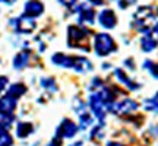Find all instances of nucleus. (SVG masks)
Listing matches in <instances>:
<instances>
[{
    "label": "nucleus",
    "mask_w": 158,
    "mask_h": 146,
    "mask_svg": "<svg viewBox=\"0 0 158 146\" xmlns=\"http://www.w3.org/2000/svg\"><path fill=\"white\" fill-rule=\"evenodd\" d=\"M51 62L54 63L56 66L73 69V70H76L79 73L91 72V69H92V63L88 59L81 56H66L63 53H56L54 56L51 57Z\"/></svg>",
    "instance_id": "nucleus-1"
},
{
    "label": "nucleus",
    "mask_w": 158,
    "mask_h": 146,
    "mask_svg": "<svg viewBox=\"0 0 158 146\" xmlns=\"http://www.w3.org/2000/svg\"><path fill=\"white\" fill-rule=\"evenodd\" d=\"M157 9L154 6H142L133 15V22L136 25V29L141 32H149L151 23L157 19Z\"/></svg>",
    "instance_id": "nucleus-2"
},
{
    "label": "nucleus",
    "mask_w": 158,
    "mask_h": 146,
    "mask_svg": "<svg viewBox=\"0 0 158 146\" xmlns=\"http://www.w3.org/2000/svg\"><path fill=\"white\" fill-rule=\"evenodd\" d=\"M88 35H89V31L85 26H82V25H70L68 29L69 45L82 48L84 51H88Z\"/></svg>",
    "instance_id": "nucleus-3"
},
{
    "label": "nucleus",
    "mask_w": 158,
    "mask_h": 146,
    "mask_svg": "<svg viewBox=\"0 0 158 146\" xmlns=\"http://www.w3.org/2000/svg\"><path fill=\"white\" fill-rule=\"evenodd\" d=\"M94 48H95V53L98 56L104 57L116 50V43L108 34H104V32L97 34L94 38Z\"/></svg>",
    "instance_id": "nucleus-4"
},
{
    "label": "nucleus",
    "mask_w": 158,
    "mask_h": 146,
    "mask_svg": "<svg viewBox=\"0 0 158 146\" xmlns=\"http://www.w3.org/2000/svg\"><path fill=\"white\" fill-rule=\"evenodd\" d=\"M10 25H12V28L15 29L16 32H19V34H31L35 29V26H37L34 19L25 16V15L13 18L10 21Z\"/></svg>",
    "instance_id": "nucleus-5"
},
{
    "label": "nucleus",
    "mask_w": 158,
    "mask_h": 146,
    "mask_svg": "<svg viewBox=\"0 0 158 146\" xmlns=\"http://www.w3.org/2000/svg\"><path fill=\"white\" fill-rule=\"evenodd\" d=\"M89 107L94 112V116H95L100 121L104 120L106 117V111H107V105H106V102L102 101L101 95L98 94V92H92L89 96Z\"/></svg>",
    "instance_id": "nucleus-6"
},
{
    "label": "nucleus",
    "mask_w": 158,
    "mask_h": 146,
    "mask_svg": "<svg viewBox=\"0 0 158 146\" xmlns=\"http://www.w3.org/2000/svg\"><path fill=\"white\" fill-rule=\"evenodd\" d=\"M136 108H138V104L133 99L124 98V99H122V101H118V102H113L108 107V110L113 111L114 114H117V116H124V114L136 111Z\"/></svg>",
    "instance_id": "nucleus-7"
},
{
    "label": "nucleus",
    "mask_w": 158,
    "mask_h": 146,
    "mask_svg": "<svg viewBox=\"0 0 158 146\" xmlns=\"http://www.w3.org/2000/svg\"><path fill=\"white\" fill-rule=\"evenodd\" d=\"M75 10L78 12V21L81 25H92L94 23V21H95V12H94V9L91 6L82 3V5L76 6Z\"/></svg>",
    "instance_id": "nucleus-8"
},
{
    "label": "nucleus",
    "mask_w": 158,
    "mask_h": 146,
    "mask_svg": "<svg viewBox=\"0 0 158 146\" xmlns=\"http://www.w3.org/2000/svg\"><path fill=\"white\" fill-rule=\"evenodd\" d=\"M44 12V5L40 2V0H28L25 5H23V15L28 18H38L43 15Z\"/></svg>",
    "instance_id": "nucleus-9"
},
{
    "label": "nucleus",
    "mask_w": 158,
    "mask_h": 146,
    "mask_svg": "<svg viewBox=\"0 0 158 146\" xmlns=\"http://www.w3.org/2000/svg\"><path fill=\"white\" fill-rule=\"evenodd\" d=\"M76 132H78V126L72 121V120H69V118H64L62 121V124L57 127V133L56 136L59 137H73L76 135Z\"/></svg>",
    "instance_id": "nucleus-10"
},
{
    "label": "nucleus",
    "mask_w": 158,
    "mask_h": 146,
    "mask_svg": "<svg viewBox=\"0 0 158 146\" xmlns=\"http://www.w3.org/2000/svg\"><path fill=\"white\" fill-rule=\"evenodd\" d=\"M98 22L102 28L106 29H113L117 23V16L111 9H104L102 12H100L98 15Z\"/></svg>",
    "instance_id": "nucleus-11"
},
{
    "label": "nucleus",
    "mask_w": 158,
    "mask_h": 146,
    "mask_svg": "<svg viewBox=\"0 0 158 146\" xmlns=\"http://www.w3.org/2000/svg\"><path fill=\"white\" fill-rule=\"evenodd\" d=\"M16 98H13L10 95H5L0 98V112L5 114H13L15 108H16Z\"/></svg>",
    "instance_id": "nucleus-12"
},
{
    "label": "nucleus",
    "mask_w": 158,
    "mask_h": 146,
    "mask_svg": "<svg viewBox=\"0 0 158 146\" xmlns=\"http://www.w3.org/2000/svg\"><path fill=\"white\" fill-rule=\"evenodd\" d=\"M29 62V53L28 51H19L16 56H15V59H13V67L18 69V70H21V69H23L27 64H28Z\"/></svg>",
    "instance_id": "nucleus-13"
},
{
    "label": "nucleus",
    "mask_w": 158,
    "mask_h": 146,
    "mask_svg": "<svg viewBox=\"0 0 158 146\" xmlns=\"http://www.w3.org/2000/svg\"><path fill=\"white\" fill-rule=\"evenodd\" d=\"M158 41L155 38H154L151 34H147L143 35L141 39V47L143 51H147V53H151V51L155 50V47H157Z\"/></svg>",
    "instance_id": "nucleus-14"
},
{
    "label": "nucleus",
    "mask_w": 158,
    "mask_h": 146,
    "mask_svg": "<svg viewBox=\"0 0 158 146\" xmlns=\"http://www.w3.org/2000/svg\"><path fill=\"white\" fill-rule=\"evenodd\" d=\"M116 76H117V79L122 82L123 85H126L129 89H132V91H135V89H138L139 86H138V83H135L132 79L126 75V73L123 72V70H120V69H116Z\"/></svg>",
    "instance_id": "nucleus-15"
},
{
    "label": "nucleus",
    "mask_w": 158,
    "mask_h": 146,
    "mask_svg": "<svg viewBox=\"0 0 158 146\" xmlns=\"http://www.w3.org/2000/svg\"><path fill=\"white\" fill-rule=\"evenodd\" d=\"M32 130H34V127H32V124L31 123H19L16 127V135L18 137H28L31 133H32Z\"/></svg>",
    "instance_id": "nucleus-16"
},
{
    "label": "nucleus",
    "mask_w": 158,
    "mask_h": 146,
    "mask_svg": "<svg viewBox=\"0 0 158 146\" xmlns=\"http://www.w3.org/2000/svg\"><path fill=\"white\" fill-rule=\"evenodd\" d=\"M25 92H27V88H25L22 83H13V85H10V88L7 91V95H10L18 99V98L22 96Z\"/></svg>",
    "instance_id": "nucleus-17"
},
{
    "label": "nucleus",
    "mask_w": 158,
    "mask_h": 146,
    "mask_svg": "<svg viewBox=\"0 0 158 146\" xmlns=\"http://www.w3.org/2000/svg\"><path fill=\"white\" fill-rule=\"evenodd\" d=\"M143 107L147 111H154V112H158V92L152 98H149V99H145L143 101Z\"/></svg>",
    "instance_id": "nucleus-18"
},
{
    "label": "nucleus",
    "mask_w": 158,
    "mask_h": 146,
    "mask_svg": "<svg viewBox=\"0 0 158 146\" xmlns=\"http://www.w3.org/2000/svg\"><path fill=\"white\" fill-rule=\"evenodd\" d=\"M13 124V116L12 114H5L0 112V129H9Z\"/></svg>",
    "instance_id": "nucleus-19"
},
{
    "label": "nucleus",
    "mask_w": 158,
    "mask_h": 146,
    "mask_svg": "<svg viewBox=\"0 0 158 146\" xmlns=\"http://www.w3.org/2000/svg\"><path fill=\"white\" fill-rule=\"evenodd\" d=\"M79 118H81V129H88L91 124L94 123V120L91 117V114H88V111H84L79 114Z\"/></svg>",
    "instance_id": "nucleus-20"
},
{
    "label": "nucleus",
    "mask_w": 158,
    "mask_h": 146,
    "mask_svg": "<svg viewBox=\"0 0 158 146\" xmlns=\"http://www.w3.org/2000/svg\"><path fill=\"white\" fill-rule=\"evenodd\" d=\"M13 139L5 129H0V146H12Z\"/></svg>",
    "instance_id": "nucleus-21"
},
{
    "label": "nucleus",
    "mask_w": 158,
    "mask_h": 146,
    "mask_svg": "<svg viewBox=\"0 0 158 146\" xmlns=\"http://www.w3.org/2000/svg\"><path fill=\"white\" fill-rule=\"evenodd\" d=\"M143 67L149 70V73L152 75L154 78H158V64L157 63H154L152 60H147V62L143 63Z\"/></svg>",
    "instance_id": "nucleus-22"
},
{
    "label": "nucleus",
    "mask_w": 158,
    "mask_h": 146,
    "mask_svg": "<svg viewBox=\"0 0 158 146\" xmlns=\"http://www.w3.org/2000/svg\"><path fill=\"white\" fill-rule=\"evenodd\" d=\"M41 85L44 86L45 89H50V91H56L57 89L56 82H54L51 78H44L43 80H41Z\"/></svg>",
    "instance_id": "nucleus-23"
},
{
    "label": "nucleus",
    "mask_w": 158,
    "mask_h": 146,
    "mask_svg": "<svg viewBox=\"0 0 158 146\" xmlns=\"http://www.w3.org/2000/svg\"><path fill=\"white\" fill-rule=\"evenodd\" d=\"M59 3L63 5L64 7H68V9L75 10V9H76V6H78V0H59Z\"/></svg>",
    "instance_id": "nucleus-24"
},
{
    "label": "nucleus",
    "mask_w": 158,
    "mask_h": 146,
    "mask_svg": "<svg viewBox=\"0 0 158 146\" xmlns=\"http://www.w3.org/2000/svg\"><path fill=\"white\" fill-rule=\"evenodd\" d=\"M118 3V7H120V9H127V7H129V6H132L133 5V3H136V0H117Z\"/></svg>",
    "instance_id": "nucleus-25"
},
{
    "label": "nucleus",
    "mask_w": 158,
    "mask_h": 146,
    "mask_svg": "<svg viewBox=\"0 0 158 146\" xmlns=\"http://www.w3.org/2000/svg\"><path fill=\"white\" fill-rule=\"evenodd\" d=\"M9 82V79L6 78V76H0V94L6 89V85Z\"/></svg>",
    "instance_id": "nucleus-26"
},
{
    "label": "nucleus",
    "mask_w": 158,
    "mask_h": 146,
    "mask_svg": "<svg viewBox=\"0 0 158 146\" xmlns=\"http://www.w3.org/2000/svg\"><path fill=\"white\" fill-rule=\"evenodd\" d=\"M48 146H62V137L56 136V137L51 140V145H48Z\"/></svg>",
    "instance_id": "nucleus-27"
},
{
    "label": "nucleus",
    "mask_w": 158,
    "mask_h": 146,
    "mask_svg": "<svg viewBox=\"0 0 158 146\" xmlns=\"http://www.w3.org/2000/svg\"><path fill=\"white\" fill-rule=\"evenodd\" d=\"M91 5H94V6H100V5H102V2L104 0H88Z\"/></svg>",
    "instance_id": "nucleus-28"
},
{
    "label": "nucleus",
    "mask_w": 158,
    "mask_h": 146,
    "mask_svg": "<svg viewBox=\"0 0 158 146\" xmlns=\"http://www.w3.org/2000/svg\"><path fill=\"white\" fill-rule=\"evenodd\" d=\"M15 2H16V0H0V3H5V5H13V3H15Z\"/></svg>",
    "instance_id": "nucleus-29"
},
{
    "label": "nucleus",
    "mask_w": 158,
    "mask_h": 146,
    "mask_svg": "<svg viewBox=\"0 0 158 146\" xmlns=\"http://www.w3.org/2000/svg\"><path fill=\"white\" fill-rule=\"evenodd\" d=\"M107 146H124V145H122V143H117V142H110V143H107Z\"/></svg>",
    "instance_id": "nucleus-30"
}]
</instances>
